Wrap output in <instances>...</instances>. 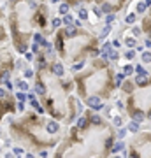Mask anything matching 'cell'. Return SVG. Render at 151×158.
Listing matches in <instances>:
<instances>
[{"mask_svg": "<svg viewBox=\"0 0 151 158\" xmlns=\"http://www.w3.org/2000/svg\"><path fill=\"white\" fill-rule=\"evenodd\" d=\"M86 106L92 107L93 111H100V109L104 107V104H102V100L99 99V97H90V99L86 100Z\"/></svg>", "mask_w": 151, "mask_h": 158, "instance_id": "1", "label": "cell"}, {"mask_svg": "<svg viewBox=\"0 0 151 158\" xmlns=\"http://www.w3.org/2000/svg\"><path fill=\"white\" fill-rule=\"evenodd\" d=\"M49 69H51V72H53L55 76H58V77H63L65 76V69H63V65L60 63V62H53V63L49 65Z\"/></svg>", "mask_w": 151, "mask_h": 158, "instance_id": "2", "label": "cell"}, {"mask_svg": "<svg viewBox=\"0 0 151 158\" xmlns=\"http://www.w3.org/2000/svg\"><path fill=\"white\" fill-rule=\"evenodd\" d=\"M149 7H151V2H149V0H148V2H137L135 13H137V14H142V13H146Z\"/></svg>", "mask_w": 151, "mask_h": 158, "instance_id": "3", "label": "cell"}, {"mask_svg": "<svg viewBox=\"0 0 151 158\" xmlns=\"http://www.w3.org/2000/svg\"><path fill=\"white\" fill-rule=\"evenodd\" d=\"M16 88H18L20 92H23V93H27L30 90V84H28L27 79H18V81H16Z\"/></svg>", "mask_w": 151, "mask_h": 158, "instance_id": "4", "label": "cell"}, {"mask_svg": "<svg viewBox=\"0 0 151 158\" xmlns=\"http://www.w3.org/2000/svg\"><path fill=\"white\" fill-rule=\"evenodd\" d=\"M70 4H67V2H63V4H60V7H58V13L62 16H67V14H70Z\"/></svg>", "mask_w": 151, "mask_h": 158, "instance_id": "5", "label": "cell"}, {"mask_svg": "<svg viewBox=\"0 0 151 158\" xmlns=\"http://www.w3.org/2000/svg\"><path fill=\"white\" fill-rule=\"evenodd\" d=\"M46 127H48V132H51V134H56L58 130H60V125H58V121H55V120H49Z\"/></svg>", "mask_w": 151, "mask_h": 158, "instance_id": "6", "label": "cell"}, {"mask_svg": "<svg viewBox=\"0 0 151 158\" xmlns=\"http://www.w3.org/2000/svg\"><path fill=\"white\" fill-rule=\"evenodd\" d=\"M125 46H127L128 49H135L139 44H137L135 37H125Z\"/></svg>", "mask_w": 151, "mask_h": 158, "instance_id": "7", "label": "cell"}, {"mask_svg": "<svg viewBox=\"0 0 151 158\" xmlns=\"http://www.w3.org/2000/svg\"><path fill=\"white\" fill-rule=\"evenodd\" d=\"M77 16H79V20H83V21H84V20H88L90 13H88L86 7H83V5H81V7H77Z\"/></svg>", "mask_w": 151, "mask_h": 158, "instance_id": "8", "label": "cell"}, {"mask_svg": "<svg viewBox=\"0 0 151 158\" xmlns=\"http://www.w3.org/2000/svg\"><path fill=\"white\" fill-rule=\"evenodd\" d=\"M134 83L135 84H148L149 83V76H135Z\"/></svg>", "mask_w": 151, "mask_h": 158, "instance_id": "9", "label": "cell"}, {"mask_svg": "<svg viewBox=\"0 0 151 158\" xmlns=\"http://www.w3.org/2000/svg\"><path fill=\"white\" fill-rule=\"evenodd\" d=\"M86 123H88L86 116H79V118H77V121H76V128H84V127H86Z\"/></svg>", "mask_w": 151, "mask_h": 158, "instance_id": "10", "label": "cell"}, {"mask_svg": "<svg viewBox=\"0 0 151 158\" xmlns=\"http://www.w3.org/2000/svg\"><path fill=\"white\" fill-rule=\"evenodd\" d=\"M139 128H141V127H139V123H137V121H130L128 125H127V130H128V132H132V134L139 132Z\"/></svg>", "mask_w": 151, "mask_h": 158, "instance_id": "11", "label": "cell"}, {"mask_svg": "<svg viewBox=\"0 0 151 158\" xmlns=\"http://www.w3.org/2000/svg\"><path fill=\"white\" fill-rule=\"evenodd\" d=\"M135 20H137V13H128L127 18H125V23H127V25H134Z\"/></svg>", "mask_w": 151, "mask_h": 158, "instance_id": "12", "label": "cell"}, {"mask_svg": "<svg viewBox=\"0 0 151 158\" xmlns=\"http://www.w3.org/2000/svg\"><path fill=\"white\" fill-rule=\"evenodd\" d=\"M62 21H63V25H67V28H69L72 23H76V20H74V16H72V14H67V16L62 18Z\"/></svg>", "mask_w": 151, "mask_h": 158, "instance_id": "13", "label": "cell"}, {"mask_svg": "<svg viewBox=\"0 0 151 158\" xmlns=\"http://www.w3.org/2000/svg\"><path fill=\"white\" fill-rule=\"evenodd\" d=\"M125 149V142L123 141H118V142H114V146H113V153H118V151H123Z\"/></svg>", "mask_w": 151, "mask_h": 158, "instance_id": "14", "label": "cell"}, {"mask_svg": "<svg viewBox=\"0 0 151 158\" xmlns=\"http://www.w3.org/2000/svg\"><path fill=\"white\" fill-rule=\"evenodd\" d=\"M123 74H125V76H128V74H134V72H135V65H125V67H123Z\"/></svg>", "mask_w": 151, "mask_h": 158, "instance_id": "15", "label": "cell"}, {"mask_svg": "<svg viewBox=\"0 0 151 158\" xmlns=\"http://www.w3.org/2000/svg\"><path fill=\"white\" fill-rule=\"evenodd\" d=\"M16 99H18V102L25 104V102L28 100V93H23V92H18V93H16Z\"/></svg>", "mask_w": 151, "mask_h": 158, "instance_id": "16", "label": "cell"}, {"mask_svg": "<svg viewBox=\"0 0 151 158\" xmlns=\"http://www.w3.org/2000/svg\"><path fill=\"white\" fill-rule=\"evenodd\" d=\"M141 60H142V63H151V51H144L141 55Z\"/></svg>", "mask_w": 151, "mask_h": 158, "instance_id": "17", "label": "cell"}, {"mask_svg": "<svg viewBox=\"0 0 151 158\" xmlns=\"http://www.w3.org/2000/svg\"><path fill=\"white\" fill-rule=\"evenodd\" d=\"M130 116H132V121H137V123H141L144 120V114H142V113H132Z\"/></svg>", "mask_w": 151, "mask_h": 158, "instance_id": "18", "label": "cell"}, {"mask_svg": "<svg viewBox=\"0 0 151 158\" xmlns=\"http://www.w3.org/2000/svg\"><path fill=\"white\" fill-rule=\"evenodd\" d=\"M88 120L93 123V125H100V123H102V118L99 114H90V118H88Z\"/></svg>", "mask_w": 151, "mask_h": 158, "instance_id": "19", "label": "cell"}, {"mask_svg": "<svg viewBox=\"0 0 151 158\" xmlns=\"http://www.w3.org/2000/svg\"><path fill=\"white\" fill-rule=\"evenodd\" d=\"M111 25H106V27H104V28H102V32H100V39H104V37H107L109 34H111Z\"/></svg>", "mask_w": 151, "mask_h": 158, "instance_id": "20", "label": "cell"}, {"mask_svg": "<svg viewBox=\"0 0 151 158\" xmlns=\"http://www.w3.org/2000/svg\"><path fill=\"white\" fill-rule=\"evenodd\" d=\"M135 72H137V76H148V70L144 69L142 65H135Z\"/></svg>", "mask_w": 151, "mask_h": 158, "instance_id": "21", "label": "cell"}, {"mask_svg": "<svg viewBox=\"0 0 151 158\" xmlns=\"http://www.w3.org/2000/svg\"><path fill=\"white\" fill-rule=\"evenodd\" d=\"M114 77H116V86H121L123 79H125V74H123V72H118Z\"/></svg>", "mask_w": 151, "mask_h": 158, "instance_id": "22", "label": "cell"}, {"mask_svg": "<svg viewBox=\"0 0 151 158\" xmlns=\"http://www.w3.org/2000/svg\"><path fill=\"white\" fill-rule=\"evenodd\" d=\"M35 93H39V95H44V93H46V90H44V84L41 83V81H39V83L35 84Z\"/></svg>", "mask_w": 151, "mask_h": 158, "instance_id": "23", "label": "cell"}, {"mask_svg": "<svg viewBox=\"0 0 151 158\" xmlns=\"http://www.w3.org/2000/svg\"><path fill=\"white\" fill-rule=\"evenodd\" d=\"M130 32H132V35H134V37H139V35H141V32H142V28H141V27H135V25H134V27L130 28Z\"/></svg>", "mask_w": 151, "mask_h": 158, "instance_id": "24", "label": "cell"}, {"mask_svg": "<svg viewBox=\"0 0 151 158\" xmlns=\"http://www.w3.org/2000/svg\"><path fill=\"white\" fill-rule=\"evenodd\" d=\"M113 123H114V127L121 128V125H123V118H121V116H114V118H113Z\"/></svg>", "mask_w": 151, "mask_h": 158, "instance_id": "25", "label": "cell"}, {"mask_svg": "<svg viewBox=\"0 0 151 158\" xmlns=\"http://www.w3.org/2000/svg\"><path fill=\"white\" fill-rule=\"evenodd\" d=\"M135 53H137L135 49H128L125 53V58H127V60H134V58H135Z\"/></svg>", "mask_w": 151, "mask_h": 158, "instance_id": "26", "label": "cell"}, {"mask_svg": "<svg viewBox=\"0 0 151 158\" xmlns=\"http://www.w3.org/2000/svg\"><path fill=\"white\" fill-rule=\"evenodd\" d=\"M60 25H63V21H62L60 18H53V21H51V27H53V28H58Z\"/></svg>", "mask_w": 151, "mask_h": 158, "instance_id": "27", "label": "cell"}, {"mask_svg": "<svg viewBox=\"0 0 151 158\" xmlns=\"http://www.w3.org/2000/svg\"><path fill=\"white\" fill-rule=\"evenodd\" d=\"M83 67H84V60H83V62H79V63H74V65H72V72H77V70H81Z\"/></svg>", "mask_w": 151, "mask_h": 158, "instance_id": "28", "label": "cell"}, {"mask_svg": "<svg viewBox=\"0 0 151 158\" xmlns=\"http://www.w3.org/2000/svg\"><path fill=\"white\" fill-rule=\"evenodd\" d=\"M109 58H111V60H120V53H118L116 49H113L111 53H109Z\"/></svg>", "mask_w": 151, "mask_h": 158, "instance_id": "29", "label": "cell"}, {"mask_svg": "<svg viewBox=\"0 0 151 158\" xmlns=\"http://www.w3.org/2000/svg\"><path fill=\"white\" fill-rule=\"evenodd\" d=\"M23 76H25V79L34 77V70H32V69H25V72H23Z\"/></svg>", "mask_w": 151, "mask_h": 158, "instance_id": "30", "label": "cell"}, {"mask_svg": "<svg viewBox=\"0 0 151 158\" xmlns=\"http://www.w3.org/2000/svg\"><path fill=\"white\" fill-rule=\"evenodd\" d=\"M114 20H116V14H107L106 16V25H111Z\"/></svg>", "mask_w": 151, "mask_h": 158, "instance_id": "31", "label": "cell"}, {"mask_svg": "<svg viewBox=\"0 0 151 158\" xmlns=\"http://www.w3.org/2000/svg\"><path fill=\"white\" fill-rule=\"evenodd\" d=\"M2 84H4V88H7V90H13V83H11V81H4V83H2Z\"/></svg>", "mask_w": 151, "mask_h": 158, "instance_id": "32", "label": "cell"}, {"mask_svg": "<svg viewBox=\"0 0 151 158\" xmlns=\"http://www.w3.org/2000/svg\"><path fill=\"white\" fill-rule=\"evenodd\" d=\"M125 135H127V130H125V128H120V130H118V137H120V139H123Z\"/></svg>", "mask_w": 151, "mask_h": 158, "instance_id": "33", "label": "cell"}, {"mask_svg": "<svg viewBox=\"0 0 151 158\" xmlns=\"http://www.w3.org/2000/svg\"><path fill=\"white\" fill-rule=\"evenodd\" d=\"M144 48H148V49H151V39H144Z\"/></svg>", "mask_w": 151, "mask_h": 158, "instance_id": "34", "label": "cell"}, {"mask_svg": "<svg viewBox=\"0 0 151 158\" xmlns=\"http://www.w3.org/2000/svg\"><path fill=\"white\" fill-rule=\"evenodd\" d=\"M120 46H121V42H120V39H114V41H113V48H114V49H118Z\"/></svg>", "mask_w": 151, "mask_h": 158, "instance_id": "35", "label": "cell"}, {"mask_svg": "<svg viewBox=\"0 0 151 158\" xmlns=\"http://www.w3.org/2000/svg\"><path fill=\"white\" fill-rule=\"evenodd\" d=\"M13 153H14V155H21V153H25V149H23V148H14Z\"/></svg>", "mask_w": 151, "mask_h": 158, "instance_id": "36", "label": "cell"}, {"mask_svg": "<svg viewBox=\"0 0 151 158\" xmlns=\"http://www.w3.org/2000/svg\"><path fill=\"white\" fill-rule=\"evenodd\" d=\"M25 60H27V62H32V60H34V53H27V55H25Z\"/></svg>", "mask_w": 151, "mask_h": 158, "instance_id": "37", "label": "cell"}, {"mask_svg": "<svg viewBox=\"0 0 151 158\" xmlns=\"http://www.w3.org/2000/svg\"><path fill=\"white\" fill-rule=\"evenodd\" d=\"M4 158H14V153L7 151V153H4Z\"/></svg>", "mask_w": 151, "mask_h": 158, "instance_id": "38", "label": "cell"}, {"mask_svg": "<svg viewBox=\"0 0 151 158\" xmlns=\"http://www.w3.org/2000/svg\"><path fill=\"white\" fill-rule=\"evenodd\" d=\"M135 51H139V53H144V44H139L135 48Z\"/></svg>", "mask_w": 151, "mask_h": 158, "instance_id": "39", "label": "cell"}, {"mask_svg": "<svg viewBox=\"0 0 151 158\" xmlns=\"http://www.w3.org/2000/svg\"><path fill=\"white\" fill-rule=\"evenodd\" d=\"M32 53H39V46L37 44H32Z\"/></svg>", "mask_w": 151, "mask_h": 158, "instance_id": "40", "label": "cell"}, {"mask_svg": "<svg viewBox=\"0 0 151 158\" xmlns=\"http://www.w3.org/2000/svg\"><path fill=\"white\" fill-rule=\"evenodd\" d=\"M18 111H25V104H21V102H18Z\"/></svg>", "mask_w": 151, "mask_h": 158, "instance_id": "41", "label": "cell"}, {"mask_svg": "<svg viewBox=\"0 0 151 158\" xmlns=\"http://www.w3.org/2000/svg\"><path fill=\"white\" fill-rule=\"evenodd\" d=\"M116 107H118V109H123V102L118 100V102H116Z\"/></svg>", "mask_w": 151, "mask_h": 158, "instance_id": "42", "label": "cell"}, {"mask_svg": "<svg viewBox=\"0 0 151 158\" xmlns=\"http://www.w3.org/2000/svg\"><path fill=\"white\" fill-rule=\"evenodd\" d=\"M41 158H48V151H41Z\"/></svg>", "mask_w": 151, "mask_h": 158, "instance_id": "43", "label": "cell"}, {"mask_svg": "<svg viewBox=\"0 0 151 158\" xmlns=\"http://www.w3.org/2000/svg\"><path fill=\"white\" fill-rule=\"evenodd\" d=\"M25 158H35V155H32V153H27V156Z\"/></svg>", "mask_w": 151, "mask_h": 158, "instance_id": "44", "label": "cell"}, {"mask_svg": "<svg viewBox=\"0 0 151 158\" xmlns=\"http://www.w3.org/2000/svg\"><path fill=\"white\" fill-rule=\"evenodd\" d=\"M114 158H121V156H114Z\"/></svg>", "mask_w": 151, "mask_h": 158, "instance_id": "45", "label": "cell"}, {"mask_svg": "<svg viewBox=\"0 0 151 158\" xmlns=\"http://www.w3.org/2000/svg\"><path fill=\"white\" fill-rule=\"evenodd\" d=\"M18 158H20V156H18Z\"/></svg>", "mask_w": 151, "mask_h": 158, "instance_id": "46", "label": "cell"}]
</instances>
